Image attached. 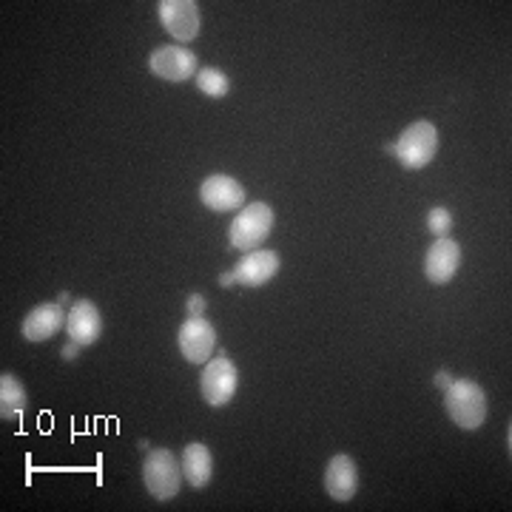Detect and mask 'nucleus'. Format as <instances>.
<instances>
[{"instance_id":"obj_1","label":"nucleus","mask_w":512,"mask_h":512,"mask_svg":"<svg viewBox=\"0 0 512 512\" xmlns=\"http://www.w3.org/2000/svg\"><path fill=\"white\" fill-rule=\"evenodd\" d=\"M444 410L461 430H478L487 421V393L473 379H453L444 390Z\"/></svg>"},{"instance_id":"obj_2","label":"nucleus","mask_w":512,"mask_h":512,"mask_svg":"<svg viewBox=\"0 0 512 512\" xmlns=\"http://www.w3.org/2000/svg\"><path fill=\"white\" fill-rule=\"evenodd\" d=\"M436 154H439V128L427 120L410 123L393 143V157L407 171H419L424 165H430L436 160Z\"/></svg>"},{"instance_id":"obj_3","label":"nucleus","mask_w":512,"mask_h":512,"mask_svg":"<svg viewBox=\"0 0 512 512\" xmlns=\"http://www.w3.org/2000/svg\"><path fill=\"white\" fill-rule=\"evenodd\" d=\"M143 484L157 501L177 498L183 487V461L174 456L168 447H154L143 458Z\"/></svg>"},{"instance_id":"obj_4","label":"nucleus","mask_w":512,"mask_h":512,"mask_svg":"<svg viewBox=\"0 0 512 512\" xmlns=\"http://www.w3.org/2000/svg\"><path fill=\"white\" fill-rule=\"evenodd\" d=\"M271 228H274V211L268 202H251L245 208H239V214L228 228V237L231 245L242 251V254H251L256 251L265 239L271 237Z\"/></svg>"},{"instance_id":"obj_5","label":"nucleus","mask_w":512,"mask_h":512,"mask_svg":"<svg viewBox=\"0 0 512 512\" xmlns=\"http://www.w3.org/2000/svg\"><path fill=\"white\" fill-rule=\"evenodd\" d=\"M237 387V365H234L225 353H220L217 359H208V362H205V370H202L200 376V393L202 399H205V404H211V407H225V404L237 396Z\"/></svg>"},{"instance_id":"obj_6","label":"nucleus","mask_w":512,"mask_h":512,"mask_svg":"<svg viewBox=\"0 0 512 512\" xmlns=\"http://www.w3.org/2000/svg\"><path fill=\"white\" fill-rule=\"evenodd\" d=\"M177 345H180L185 362L205 365L211 359V353L217 350V330L205 316H188L177 333Z\"/></svg>"},{"instance_id":"obj_7","label":"nucleus","mask_w":512,"mask_h":512,"mask_svg":"<svg viewBox=\"0 0 512 512\" xmlns=\"http://www.w3.org/2000/svg\"><path fill=\"white\" fill-rule=\"evenodd\" d=\"M157 15L165 32L174 37L177 43H191L200 35V6L197 0H160L157 3Z\"/></svg>"},{"instance_id":"obj_8","label":"nucleus","mask_w":512,"mask_h":512,"mask_svg":"<svg viewBox=\"0 0 512 512\" xmlns=\"http://www.w3.org/2000/svg\"><path fill=\"white\" fill-rule=\"evenodd\" d=\"M148 69L154 77L168 80V83H185L191 77H197V55L188 52L183 46H160L148 57Z\"/></svg>"},{"instance_id":"obj_9","label":"nucleus","mask_w":512,"mask_h":512,"mask_svg":"<svg viewBox=\"0 0 512 512\" xmlns=\"http://www.w3.org/2000/svg\"><path fill=\"white\" fill-rule=\"evenodd\" d=\"M200 200L208 211L228 214V211H239L245 205V188L231 174H211L202 180Z\"/></svg>"},{"instance_id":"obj_10","label":"nucleus","mask_w":512,"mask_h":512,"mask_svg":"<svg viewBox=\"0 0 512 512\" xmlns=\"http://www.w3.org/2000/svg\"><path fill=\"white\" fill-rule=\"evenodd\" d=\"M458 268H461V245H458L456 239L439 237L427 248V256H424V276H427V282L447 285L458 274Z\"/></svg>"},{"instance_id":"obj_11","label":"nucleus","mask_w":512,"mask_h":512,"mask_svg":"<svg viewBox=\"0 0 512 512\" xmlns=\"http://www.w3.org/2000/svg\"><path fill=\"white\" fill-rule=\"evenodd\" d=\"M66 319H69V313L63 311V305L46 302V305H37L26 313L20 333L26 342H35V345L37 342H49L60 330H66Z\"/></svg>"},{"instance_id":"obj_12","label":"nucleus","mask_w":512,"mask_h":512,"mask_svg":"<svg viewBox=\"0 0 512 512\" xmlns=\"http://www.w3.org/2000/svg\"><path fill=\"white\" fill-rule=\"evenodd\" d=\"M66 333L77 348H89L103 333V313L89 299H77L66 319Z\"/></svg>"},{"instance_id":"obj_13","label":"nucleus","mask_w":512,"mask_h":512,"mask_svg":"<svg viewBox=\"0 0 512 512\" xmlns=\"http://www.w3.org/2000/svg\"><path fill=\"white\" fill-rule=\"evenodd\" d=\"M279 265H282L279 254L256 248V251L239 259V265L234 268V276H237L239 285H245V288H262V285H268L279 274Z\"/></svg>"},{"instance_id":"obj_14","label":"nucleus","mask_w":512,"mask_h":512,"mask_svg":"<svg viewBox=\"0 0 512 512\" xmlns=\"http://www.w3.org/2000/svg\"><path fill=\"white\" fill-rule=\"evenodd\" d=\"M325 490L333 501H350L359 490V467L348 453H339L328 461L325 467Z\"/></svg>"},{"instance_id":"obj_15","label":"nucleus","mask_w":512,"mask_h":512,"mask_svg":"<svg viewBox=\"0 0 512 512\" xmlns=\"http://www.w3.org/2000/svg\"><path fill=\"white\" fill-rule=\"evenodd\" d=\"M180 461H183V478L194 490H202L211 481V476H214V456L200 441L188 444Z\"/></svg>"},{"instance_id":"obj_16","label":"nucleus","mask_w":512,"mask_h":512,"mask_svg":"<svg viewBox=\"0 0 512 512\" xmlns=\"http://www.w3.org/2000/svg\"><path fill=\"white\" fill-rule=\"evenodd\" d=\"M26 402H29V396H26L23 382L12 373H3L0 376V416L3 419H20L26 410Z\"/></svg>"},{"instance_id":"obj_17","label":"nucleus","mask_w":512,"mask_h":512,"mask_svg":"<svg viewBox=\"0 0 512 512\" xmlns=\"http://www.w3.org/2000/svg\"><path fill=\"white\" fill-rule=\"evenodd\" d=\"M194 80H197V89H200L202 94H208L211 100H220V97H225V94L231 92L228 74L222 72V69H217V66H205V69H200Z\"/></svg>"},{"instance_id":"obj_18","label":"nucleus","mask_w":512,"mask_h":512,"mask_svg":"<svg viewBox=\"0 0 512 512\" xmlns=\"http://www.w3.org/2000/svg\"><path fill=\"white\" fill-rule=\"evenodd\" d=\"M427 228H430V234H436L439 237H447L450 234V228H453V217H450V211L447 208H430V214H427Z\"/></svg>"},{"instance_id":"obj_19","label":"nucleus","mask_w":512,"mask_h":512,"mask_svg":"<svg viewBox=\"0 0 512 512\" xmlns=\"http://www.w3.org/2000/svg\"><path fill=\"white\" fill-rule=\"evenodd\" d=\"M185 308H188V316H205V296L202 293H191Z\"/></svg>"},{"instance_id":"obj_20","label":"nucleus","mask_w":512,"mask_h":512,"mask_svg":"<svg viewBox=\"0 0 512 512\" xmlns=\"http://www.w3.org/2000/svg\"><path fill=\"white\" fill-rule=\"evenodd\" d=\"M450 384H453V376H450V370H441L439 376H436V387H439L441 393H444V390H447Z\"/></svg>"},{"instance_id":"obj_21","label":"nucleus","mask_w":512,"mask_h":512,"mask_svg":"<svg viewBox=\"0 0 512 512\" xmlns=\"http://www.w3.org/2000/svg\"><path fill=\"white\" fill-rule=\"evenodd\" d=\"M60 356H63V359H66V362H72L74 356H77V345H74V342H69V345H66V348L60 350Z\"/></svg>"},{"instance_id":"obj_22","label":"nucleus","mask_w":512,"mask_h":512,"mask_svg":"<svg viewBox=\"0 0 512 512\" xmlns=\"http://www.w3.org/2000/svg\"><path fill=\"white\" fill-rule=\"evenodd\" d=\"M234 282H237V276H234V271H225V274L220 276V285H222V288H231Z\"/></svg>"}]
</instances>
